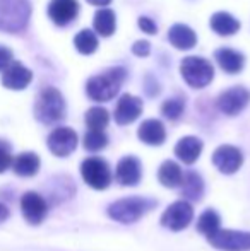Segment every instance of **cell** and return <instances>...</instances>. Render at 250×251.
I'll use <instances>...</instances> for the list:
<instances>
[{
    "label": "cell",
    "mask_w": 250,
    "mask_h": 251,
    "mask_svg": "<svg viewBox=\"0 0 250 251\" xmlns=\"http://www.w3.org/2000/svg\"><path fill=\"white\" fill-rule=\"evenodd\" d=\"M31 17V5L28 0H0V31L21 33Z\"/></svg>",
    "instance_id": "4"
},
{
    "label": "cell",
    "mask_w": 250,
    "mask_h": 251,
    "mask_svg": "<svg viewBox=\"0 0 250 251\" xmlns=\"http://www.w3.org/2000/svg\"><path fill=\"white\" fill-rule=\"evenodd\" d=\"M79 137L70 126H57L47 139V147L55 157H69L77 147Z\"/></svg>",
    "instance_id": "11"
},
{
    "label": "cell",
    "mask_w": 250,
    "mask_h": 251,
    "mask_svg": "<svg viewBox=\"0 0 250 251\" xmlns=\"http://www.w3.org/2000/svg\"><path fill=\"white\" fill-rule=\"evenodd\" d=\"M211 161H213L214 168H216L221 175L231 176L240 171V168L244 166V152L238 149V147L224 144V146H220L213 152Z\"/></svg>",
    "instance_id": "10"
},
{
    "label": "cell",
    "mask_w": 250,
    "mask_h": 251,
    "mask_svg": "<svg viewBox=\"0 0 250 251\" xmlns=\"http://www.w3.org/2000/svg\"><path fill=\"white\" fill-rule=\"evenodd\" d=\"M168 41L178 50H192L197 45V34L185 24H173L168 31Z\"/></svg>",
    "instance_id": "23"
},
{
    "label": "cell",
    "mask_w": 250,
    "mask_h": 251,
    "mask_svg": "<svg viewBox=\"0 0 250 251\" xmlns=\"http://www.w3.org/2000/svg\"><path fill=\"white\" fill-rule=\"evenodd\" d=\"M182 195L184 200L187 201H200L206 193V183H204L202 176L195 171L184 173V181H182Z\"/></svg>",
    "instance_id": "20"
},
{
    "label": "cell",
    "mask_w": 250,
    "mask_h": 251,
    "mask_svg": "<svg viewBox=\"0 0 250 251\" xmlns=\"http://www.w3.org/2000/svg\"><path fill=\"white\" fill-rule=\"evenodd\" d=\"M156 207L158 200L151 199V197L132 195L111 201L107 207V215L118 224H136Z\"/></svg>",
    "instance_id": "1"
},
{
    "label": "cell",
    "mask_w": 250,
    "mask_h": 251,
    "mask_svg": "<svg viewBox=\"0 0 250 251\" xmlns=\"http://www.w3.org/2000/svg\"><path fill=\"white\" fill-rule=\"evenodd\" d=\"M33 80V72L21 62H12L2 74V86L12 91H23Z\"/></svg>",
    "instance_id": "15"
},
{
    "label": "cell",
    "mask_w": 250,
    "mask_h": 251,
    "mask_svg": "<svg viewBox=\"0 0 250 251\" xmlns=\"http://www.w3.org/2000/svg\"><path fill=\"white\" fill-rule=\"evenodd\" d=\"M195 227L200 234L209 238L211 234H214V232L221 229V215L218 214L214 208H206V210L197 217Z\"/></svg>",
    "instance_id": "26"
},
{
    "label": "cell",
    "mask_w": 250,
    "mask_h": 251,
    "mask_svg": "<svg viewBox=\"0 0 250 251\" xmlns=\"http://www.w3.org/2000/svg\"><path fill=\"white\" fill-rule=\"evenodd\" d=\"M180 74L190 87L202 89L211 84L214 77V69L211 62H207L202 56H187L180 63Z\"/></svg>",
    "instance_id": "6"
},
{
    "label": "cell",
    "mask_w": 250,
    "mask_h": 251,
    "mask_svg": "<svg viewBox=\"0 0 250 251\" xmlns=\"http://www.w3.org/2000/svg\"><path fill=\"white\" fill-rule=\"evenodd\" d=\"M142 100L132 94H124V96L118 100L117 106H115L113 118L115 123L120 126L130 125L134 123L140 115H142Z\"/></svg>",
    "instance_id": "14"
},
{
    "label": "cell",
    "mask_w": 250,
    "mask_h": 251,
    "mask_svg": "<svg viewBox=\"0 0 250 251\" xmlns=\"http://www.w3.org/2000/svg\"><path fill=\"white\" fill-rule=\"evenodd\" d=\"M74 45H76L79 53H83V55H91V53H94L98 48V38L91 29H83L76 34Z\"/></svg>",
    "instance_id": "28"
},
{
    "label": "cell",
    "mask_w": 250,
    "mask_h": 251,
    "mask_svg": "<svg viewBox=\"0 0 250 251\" xmlns=\"http://www.w3.org/2000/svg\"><path fill=\"white\" fill-rule=\"evenodd\" d=\"M81 178L89 188L96 190V192H103L113 181V173L108 164L107 159L98 157V155H91L86 157L81 162Z\"/></svg>",
    "instance_id": "5"
},
{
    "label": "cell",
    "mask_w": 250,
    "mask_h": 251,
    "mask_svg": "<svg viewBox=\"0 0 250 251\" xmlns=\"http://www.w3.org/2000/svg\"><path fill=\"white\" fill-rule=\"evenodd\" d=\"M12 62H14L12 51H10L7 47H2V45H0V70H5Z\"/></svg>",
    "instance_id": "33"
},
{
    "label": "cell",
    "mask_w": 250,
    "mask_h": 251,
    "mask_svg": "<svg viewBox=\"0 0 250 251\" xmlns=\"http://www.w3.org/2000/svg\"><path fill=\"white\" fill-rule=\"evenodd\" d=\"M207 243L218 251H250V231L220 229L207 238Z\"/></svg>",
    "instance_id": "8"
},
{
    "label": "cell",
    "mask_w": 250,
    "mask_h": 251,
    "mask_svg": "<svg viewBox=\"0 0 250 251\" xmlns=\"http://www.w3.org/2000/svg\"><path fill=\"white\" fill-rule=\"evenodd\" d=\"M142 179V162L136 155H124L115 168V181L120 186H137Z\"/></svg>",
    "instance_id": "13"
},
{
    "label": "cell",
    "mask_w": 250,
    "mask_h": 251,
    "mask_svg": "<svg viewBox=\"0 0 250 251\" xmlns=\"http://www.w3.org/2000/svg\"><path fill=\"white\" fill-rule=\"evenodd\" d=\"M83 146L89 152H100L108 146V135L100 130H87L83 139Z\"/></svg>",
    "instance_id": "29"
},
{
    "label": "cell",
    "mask_w": 250,
    "mask_h": 251,
    "mask_svg": "<svg viewBox=\"0 0 250 251\" xmlns=\"http://www.w3.org/2000/svg\"><path fill=\"white\" fill-rule=\"evenodd\" d=\"M250 102V93L245 87L235 86L226 89L218 98V109L226 116H237L247 108Z\"/></svg>",
    "instance_id": "12"
},
{
    "label": "cell",
    "mask_w": 250,
    "mask_h": 251,
    "mask_svg": "<svg viewBox=\"0 0 250 251\" xmlns=\"http://www.w3.org/2000/svg\"><path fill=\"white\" fill-rule=\"evenodd\" d=\"M9 217H10L9 207H7L5 203H2V201H0V224H2V222H5Z\"/></svg>",
    "instance_id": "35"
},
{
    "label": "cell",
    "mask_w": 250,
    "mask_h": 251,
    "mask_svg": "<svg viewBox=\"0 0 250 251\" xmlns=\"http://www.w3.org/2000/svg\"><path fill=\"white\" fill-rule=\"evenodd\" d=\"M94 31L98 34H101L103 38H108L115 33V27H117V17L111 9H100L94 14Z\"/></svg>",
    "instance_id": "25"
},
{
    "label": "cell",
    "mask_w": 250,
    "mask_h": 251,
    "mask_svg": "<svg viewBox=\"0 0 250 251\" xmlns=\"http://www.w3.org/2000/svg\"><path fill=\"white\" fill-rule=\"evenodd\" d=\"M87 3H91V5H98V7H105L108 5V3L111 2V0H86Z\"/></svg>",
    "instance_id": "36"
},
{
    "label": "cell",
    "mask_w": 250,
    "mask_h": 251,
    "mask_svg": "<svg viewBox=\"0 0 250 251\" xmlns=\"http://www.w3.org/2000/svg\"><path fill=\"white\" fill-rule=\"evenodd\" d=\"M185 102L182 98H170L161 104V113H163L165 118L171 120V122H177L182 115H184Z\"/></svg>",
    "instance_id": "30"
},
{
    "label": "cell",
    "mask_w": 250,
    "mask_h": 251,
    "mask_svg": "<svg viewBox=\"0 0 250 251\" xmlns=\"http://www.w3.org/2000/svg\"><path fill=\"white\" fill-rule=\"evenodd\" d=\"M21 214H23L24 221L29 226H40L48 215V200L45 199L41 193L38 192H26L23 193L19 200Z\"/></svg>",
    "instance_id": "9"
},
{
    "label": "cell",
    "mask_w": 250,
    "mask_h": 251,
    "mask_svg": "<svg viewBox=\"0 0 250 251\" xmlns=\"http://www.w3.org/2000/svg\"><path fill=\"white\" fill-rule=\"evenodd\" d=\"M211 29L220 36H233L235 33H238L240 29V21L235 19L231 14L228 12H216L213 14L209 21Z\"/></svg>",
    "instance_id": "24"
},
{
    "label": "cell",
    "mask_w": 250,
    "mask_h": 251,
    "mask_svg": "<svg viewBox=\"0 0 250 251\" xmlns=\"http://www.w3.org/2000/svg\"><path fill=\"white\" fill-rule=\"evenodd\" d=\"M12 161L14 157L12 152H10V146L5 140H0V175L12 168Z\"/></svg>",
    "instance_id": "31"
},
{
    "label": "cell",
    "mask_w": 250,
    "mask_h": 251,
    "mask_svg": "<svg viewBox=\"0 0 250 251\" xmlns=\"http://www.w3.org/2000/svg\"><path fill=\"white\" fill-rule=\"evenodd\" d=\"M202 151H204V142L199 137H194V135L182 137L173 149L178 161H182L187 166H192L194 162H197V159L200 157Z\"/></svg>",
    "instance_id": "18"
},
{
    "label": "cell",
    "mask_w": 250,
    "mask_h": 251,
    "mask_svg": "<svg viewBox=\"0 0 250 251\" xmlns=\"http://www.w3.org/2000/svg\"><path fill=\"white\" fill-rule=\"evenodd\" d=\"M84 122H86V126L89 130H100V132H105V128L110 123V113L107 111L101 106H94V108H89L84 115Z\"/></svg>",
    "instance_id": "27"
},
{
    "label": "cell",
    "mask_w": 250,
    "mask_h": 251,
    "mask_svg": "<svg viewBox=\"0 0 250 251\" xmlns=\"http://www.w3.org/2000/svg\"><path fill=\"white\" fill-rule=\"evenodd\" d=\"M41 168V159L36 152H21L14 157L12 171L19 178H33Z\"/></svg>",
    "instance_id": "19"
},
{
    "label": "cell",
    "mask_w": 250,
    "mask_h": 251,
    "mask_svg": "<svg viewBox=\"0 0 250 251\" xmlns=\"http://www.w3.org/2000/svg\"><path fill=\"white\" fill-rule=\"evenodd\" d=\"M139 27L147 34H156L158 33L156 23H154L153 19H149V17H144V16L139 17Z\"/></svg>",
    "instance_id": "32"
},
{
    "label": "cell",
    "mask_w": 250,
    "mask_h": 251,
    "mask_svg": "<svg viewBox=\"0 0 250 251\" xmlns=\"http://www.w3.org/2000/svg\"><path fill=\"white\" fill-rule=\"evenodd\" d=\"M158 181L165 188H180L182 181H184V171H182L180 164L175 161L161 162L160 169H158Z\"/></svg>",
    "instance_id": "21"
},
{
    "label": "cell",
    "mask_w": 250,
    "mask_h": 251,
    "mask_svg": "<svg viewBox=\"0 0 250 251\" xmlns=\"http://www.w3.org/2000/svg\"><path fill=\"white\" fill-rule=\"evenodd\" d=\"M137 137L142 144L151 147H160L167 140V128H165L163 122L156 118L144 120L137 128Z\"/></svg>",
    "instance_id": "17"
},
{
    "label": "cell",
    "mask_w": 250,
    "mask_h": 251,
    "mask_svg": "<svg viewBox=\"0 0 250 251\" xmlns=\"http://www.w3.org/2000/svg\"><path fill=\"white\" fill-rule=\"evenodd\" d=\"M79 14V2L77 0H52L48 3V17L57 26H67Z\"/></svg>",
    "instance_id": "16"
},
{
    "label": "cell",
    "mask_w": 250,
    "mask_h": 251,
    "mask_svg": "<svg viewBox=\"0 0 250 251\" xmlns=\"http://www.w3.org/2000/svg\"><path fill=\"white\" fill-rule=\"evenodd\" d=\"M218 65L224 70L226 74H238L242 72L245 65V56L240 51L233 50V48H220L214 53Z\"/></svg>",
    "instance_id": "22"
},
{
    "label": "cell",
    "mask_w": 250,
    "mask_h": 251,
    "mask_svg": "<svg viewBox=\"0 0 250 251\" xmlns=\"http://www.w3.org/2000/svg\"><path fill=\"white\" fill-rule=\"evenodd\" d=\"M65 100L55 87H45L34 102V118L43 125H54L65 118Z\"/></svg>",
    "instance_id": "3"
},
{
    "label": "cell",
    "mask_w": 250,
    "mask_h": 251,
    "mask_svg": "<svg viewBox=\"0 0 250 251\" xmlns=\"http://www.w3.org/2000/svg\"><path fill=\"white\" fill-rule=\"evenodd\" d=\"M132 51H134V55H137V56H147V55H149V51H151L149 41H146V40L136 41V43H134V47H132Z\"/></svg>",
    "instance_id": "34"
},
{
    "label": "cell",
    "mask_w": 250,
    "mask_h": 251,
    "mask_svg": "<svg viewBox=\"0 0 250 251\" xmlns=\"http://www.w3.org/2000/svg\"><path fill=\"white\" fill-rule=\"evenodd\" d=\"M127 77V72L122 67H115V69H108L105 72L93 75L86 82V94L89 100L96 102H107L113 100L120 91L122 84H124Z\"/></svg>",
    "instance_id": "2"
},
{
    "label": "cell",
    "mask_w": 250,
    "mask_h": 251,
    "mask_svg": "<svg viewBox=\"0 0 250 251\" xmlns=\"http://www.w3.org/2000/svg\"><path fill=\"white\" fill-rule=\"evenodd\" d=\"M194 207L187 200H177L170 203L163 210L160 217V224L165 229L173 232H180L187 229L194 221Z\"/></svg>",
    "instance_id": "7"
}]
</instances>
